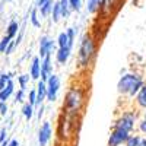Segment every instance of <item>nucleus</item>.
I'll return each instance as SVG.
<instances>
[{
	"label": "nucleus",
	"instance_id": "nucleus-25",
	"mask_svg": "<svg viewBox=\"0 0 146 146\" xmlns=\"http://www.w3.org/2000/svg\"><path fill=\"white\" fill-rule=\"evenodd\" d=\"M31 23H32L35 28H40L41 27V21L38 19V15H36V9H32L31 10Z\"/></svg>",
	"mask_w": 146,
	"mask_h": 146
},
{
	"label": "nucleus",
	"instance_id": "nucleus-40",
	"mask_svg": "<svg viewBox=\"0 0 146 146\" xmlns=\"http://www.w3.org/2000/svg\"><path fill=\"white\" fill-rule=\"evenodd\" d=\"M9 142H10V140H6V142H3L0 146H9Z\"/></svg>",
	"mask_w": 146,
	"mask_h": 146
},
{
	"label": "nucleus",
	"instance_id": "nucleus-8",
	"mask_svg": "<svg viewBox=\"0 0 146 146\" xmlns=\"http://www.w3.org/2000/svg\"><path fill=\"white\" fill-rule=\"evenodd\" d=\"M53 136V129H51V124L50 121H44L40 127V131H38V143L40 146H47V143L50 142Z\"/></svg>",
	"mask_w": 146,
	"mask_h": 146
},
{
	"label": "nucleus",
	"instance_id": "nucleus-23",
	"mask_svg": "<svg viewBox=\"0 0 146 146\" xmlns=\"http://www.w3.org/2000/svg\"><path fill=\"white\" fill-rule=\"evenodd\" d=\"M29 80H31V76H29V75H21V76H18L19 89L25 91V89H27V86H28V83H29Z\"/></svg>",
	"mask_w": 146,
	"mask_h": 146
},
{
	"label": "nucleus",
	"instance_id": "nucleus-22",
	"mask_svg": "<svg viewBox=\"0 0 146 146\" xmlns=\"http://www.w3.org/2000/svg\"><path fill=\"white\" fill-rule=\"evenodd\" d=\"M140 143H142V137L139 135H130L124 146H140Z\"/></svg>",
	"mask_w": 146,
	"mask_h": 146
},
{
	"label": "nucleus",
	"instance_id": "nucleus-42",
	"mask_svg": "<svg viewBox=\"0 0 146 146\" xmlns=\"http://www.w3.org/2000/svg\"><path fill=\"white\" fill-rule=\"evenodd\" d=\"M6 2H10V0H6Z\"/></svg>",
	"mask_w": 146,
	"mask_h": 146
},
{
	"label": "nucleus",
	"instance_id": "nucleus-26",
	"mask_svg": "<svg viewBox=\"0 0 146 146\" xmlns=\"http://www.w3.org/2000/svg\"><path fill=\"white\" fill-rule=\"evenodd\" d=\"M10 41H12V38H9L7 35H5L3 38L0 40V54L6 51V48H7V45L10 44Z\"/></svg>",
	"mask_w": 146,
	"mask_h": 146
},
{
	"label": "nucleus",
	"instance_id": "nucleus-33",
	"mask_svg": "<svg viewBox=\"0 0 146 146\" xmlns=\"http://www.w3.org/2000/svg\"><path fill=\"white\" fill-rule=\"evenodd\" d=\"M6 137H7V130H6V127H3L2 130H0V145L7 140Z\"/></svg>",
	"mask_w": 146,
	"mask_h": 146
},
{
	"label": "nucleus",
	"instance_id": "nucleus-37",
	"mask_svg": "<svg viewBox=\"0 0 146 146\" xmlns=\"http://www.w3.org/2000/svg\"><path fill=\"white\" fill-rule=\"evenodd\" d=\"M9 146H19V142H18L16 139H12V140L9 142Z\"/></svg>",
	"mask_w": 146,
	"mask_h": 146
},
{
	"label": "nucleus",
	"instance_id": "nucleus-7",
	"mask_svg": "<svg viewBox=\"0 0 146 146\" xmlns=\"http://www.w3.org/2000/svg\"><path fill=\"white\" fill-rule=\"evenodd\" d=\"M129 136H130V133H127V131L113 129L111 135H110V137H108L107 146H121V145H126Z\"/></svg>",
	"mask_w": 146,
	"mask_h": 146
},
{
	"label": "nucleus",
	"instance_id": "nucleus-30",
	"mask_svg": "<svg viewBox=\"0 0 146 146\" xmlns=\"http://www.w3.org/2000/svg\"><path fill=\"white\" fill-rule=\"evenodd\" d=\"M15 101H16V102H23V101H25V91L19 89V91L15 94Z\"/></svg>",
	"mask_w": 146,
	"mask_h": 146
},
{
	"label": "nucleus",
	"instance_id": "nucleus-21",
	"mask_svg": "<svg viewBox=\"0 0 146 146\" xmlns=\"http://www.w3.org/2000/svg\"><path fill=\"white\" fill-rule=\"evenodd\" d=\"M51 16H53V22H58L60 18H62V9H60V2H56L53 6V12H51Z\"/></svg>",
	"mask_w": 146,
	"mask_h": 146
},
{
	"label": "nucleus",
	"instance_id": "nucleus-17",
	"mask_svg": "<svg viewBox=\"0 0 146 146\" xmlns=\"http://www.w3.org/2000/svg\"><path fill=\"white\" fill-rule=\"evenodd\" d=\"M104 0H88V12L89 13H95L100 7H102Z\"/></svg>",
	"mask_w": 146,
	"mask_h": 146
},
{
	"label": "nucleus",
	"instance_id": "nucleus-1",
	"mask_svg": "<svg viewBox=\"0 0 146 146\" xmlns=\"http://www.w3.org/2000/svg\"><path fill=\"white\" fill-rule=\"evenodd\" d=\"M143 83H145V80L142 79L139 73L129 72L120 78V80L117 83V91L121 95H127L129 98H133V96L136 98V95L139 94Z\"/></svg>",
	"mask_w": 146,
	"mask_h": 146
},
{
	"label": "nucleus",
	"instance_id": "nucleus-32",
	"mask_svg": "<svg viewBox=\"0 0 146 146\" xmlns=\"http://www.w3.org/2000/svg\"><path fill=\"white\" fill-rule=\"evenodd\" d=\"M7 110H9V107H7V102H0V115H6L7 114Z\"/></svg>",
	"mask_w": 146,
	"mask_h": 146
},
{
	"label": "nucleus",
	"instance_id": "nucleus-29",
	"mask_svg": "<svg viewBox=\"0 0 146 146\" xmlns=\"http://www.w3.org/2000/svg\"><path fill=\"white\" fill-rule=\"evenodd\" d=\"M115 3H117V0H104L102 7H104L105 10H111V9L115 6Z\"/></svg>",
	"mask_w": 146,
	"mask_h": 146
},
{
	"label": "nucleus",
	"instance_id": "nucleus-35",
	"mask_svg": "<svg viewBox=\"0 0 146 146\" xmlns=\"http://www.w3.org/2000/svg\"><path fill=\"white\" fill-rule=\"evenodd\" d=\"M137 129L142 131V133H145V135H146V120H140L139 121V124H137Z\"/></svg>",
	"mask_w": 146,
	"mask_h": 146
},
{
	"label": "nucleus",
	"instance_id": "nucleus-12",
	"mask_svg": "<svg viewBox=\"0 0 146 146\" xmlns=\"http://www.w3.org/2000/svg\"><path fill=\"white\" fill-rule=\"evenodd\" d=\"M13 92H15V83L13 80H10L7 83V86L0 91V102H7V100L13 95Z\"/></svg>",
	"mask_w": 146,
	"mask_h": 146
},
{
	"label": "nucleus",
	"instance_id": "nucleus-19",
	"mask_svg": "<svg viewBox=\"0 0 146 146\" xmlns=\"http://www.w3.org/2000/svg\"><path fill=\"white\" fill-rule=\"evenodd\" d=\"M22 114H23V117L29 121V120L34 117V105H31L29 102L23 104V107H22Z\"/></svg>",
	"mask_w": 146,
	"mask_h": 146
},
{
	"label": "nucleus",
	"instance_id": "nucleus-38",
	"mask_svg": "<svg viewBox=\"0 0 146 146\" xmlns=\"http://www.w3.org/2000/svg\"><path fill=\"white\" fill-rule=\"evenodd\" d=\"M48 2V0H38V3H36V6H38V7H41L44 3H47Z\"/></svg>",
	"mask_w": 146,
	"mask_h": 146
},
{
	"label": "nucleus",
	"instance_id": "nucleus-3",
	"mask_svg": "<svg viewBox=\"0 0 146 146\" xmlns=\"http://www.w3.org/2000/svg\"><path fill=\"white\" fill-rule=\"evenodd\" d=\"M83 104V91L78 86H73L67 91L66 96H64V107L67 115H75L78 114V111L80 110Z\"/></svg>",
	"mask_w": 146,
	"mask_h": 146
},
{
	"label": "nucleus",
	"instance_id": "nucleus-14",
	"mask_svg": "<svg viewBox=\"0 0 146 146\" xmlns=\"http://www.w3.org/2000/svg\"><path fill=\"white\" fill-rule=\"evenodd\" d=\"M136 104L140 110H146V82L143 83L139 94L136 95Z\"/></svg>",
	"mask_w": 146,
	"mask_h": 146
},
{
	"label": "nucleus",
	"instance_id": "nucleus-2",
	"mask_svg": "<svg viewBox=\"0 0 146 146\" xmlns=\"http://www.w3.org/2000/svg\"><path fill=\"white\" fill-rule=\"evenodd\" d=\"M95 51H96L95 40L89 34L83 35V38L80 41V45H79V51H78V64H79V67H82V69L88 67L92 62L94 56H95Z\"/></svg>",
	"mask_w": 146,
	"mask_h": 146
},
{
	"label": "nucleus",
	"instance_id": "nucleus-15",
	"mask_svg": "<svg viewBox=\"0 0 146 146\" xmlns=\"http://www.w3.org/2000/svg\"><path fill=\"white\" fill-rule=\"evenodd\" d=\"M57 44H58V48H70L72 50V47H73L66 32H60L58 38H57Z\"/></svg>",
	"mask_w": 146,
	"mask_h": 146
},
{
	"label": "nucleus",
	"instance_id": "nucleus-28",
	"mask_svg": "<svg viewBox=\"0 0 146 146\" xmlns=\"http://www.w3.org/2000/svg\"><path fill=\"white\" fill-rule=\"evenodd\" d=\"M28 102L31 104V105H36V91L35 89H32V91H29V95H28Z\"/></svg>",
	"mask_w": 146,
	"mask_h": 146
},
{
	"label": "nucleus",
	"instance_id": "nucleus-16",
	"mask_svg": "<svg viewBox=\"0 0 146 146\" xmlns=\"http://www.w3.org/2000/svg\"><path fill=\"white\" fill-rule=\"evenodd\" d=\"M18 31H19V23L16 21H12L6 28V35L9 36V38L15 40V36L18 35Z\"/></svg>",
	"mask_w": 146,
	"mask_h": 146
},
{
	"label": "nucleus",
	"instance_id": "nucleus-6",
	"mask_svg": "<svg viewBox=\"0 0 146 146\" xmlns=\"http://www.w3.org/2000/svg\"><path fill=\"white\" fill-rule=\"evenodd\" d=\"M56 48V41L48 35H44L40 38V58L51 56Z\"/></svg>",
	"mask_w": 146,
	"mask_h": 146
},
{
	"label": "nucleus",
	"instance_id": "nucleus-41",
	"mask_svg": "<svg viewBox=\"0 0 146 146\" xmlns=\"http://www.w3.org/2000/svg\"><path fill=\"white\" fill-rule=\"evenodd\" d=\"M143 120H146V111L143 113Z\"/></svg>",
	"mask_w": 146,
	"mask_h": 146
},
{
	"label": "nucleus",
	"instance_id": "nucleus-36",
	"mask_svg": "<svg viewBox=\"0 0 146 146\" xmlns=\"http://www.w3.org/2000/svg\"><path fill=\"white\" fill-rule=\"evenodd\" d=\"M42 115H44V105H40V110H38V118L41 120Z\"/></svg>",
	"mask_w": 146,
	"mask_h": 146
},
{
	"label": "nucleus",
	"instance_id": "nucleus-27",
	"mask_svg": "<svg viewBox=\"0 0 146 146\" xmlns=\"http://www.w3.org/2000/svg\"><path fill=\"white\" fill-rule=\"evenodd\" d=\"M69 3H70V9L72 10L79 12L80 7H82V0H69Z\"/></svg>",
	"mask_w": 146,
	"mask_h": 146
},
{
	"label": "nucleus",
	"instance_id": "nucleus-4",
	"mask_svg": "<svg viewBox=\"0 0 146 146\" xmlns=\"http://www.w3.org/2000/svg\"><path fill=\"white\" fill-rule=\"evenodd\" d=\"M137 123V115L135 111H124L121 114L113 126V129H117V130H123V131H127L130 133L133 129H135Z\"/></svg>",
	"mask_w": 146,
	"mask_h": 146
},
{
	"label": "nucleus",
	"instance_id": "nucleus-20",
	"mask_svg": "<svg viewBox=\"0 0 146 146\" xmlns=\"http://www.w3.org/2000/svg\"><path fill=\"white\" fill-rule=\"evenodd\" d=\"M58 2H60V9H62V18H67L72 10L69 0H58Z\"/></svg>",
	"mask_w": 146,
	"mask_h": 146
},
{
	"label": "nucleus",
	"instance_id": "nucleus-11",
	"mask_svg": "<svg viewBox=\"0 0 146 146\" xmlns=\"http://www.w3.org/2000/svg\"><path fill=\"white\" fill-rule=\"evenodd\" d=\"M35 91H36V105H42V102L47 100V83L40 79Z\"/></svg>",
	"mask_w": 146,
	"mask_h": 146
},
{
	"label": "nucleus",
	"instance_id": "nucleus-39",
	"mask_svg": "<svg viewBox=\"0 0 146 146\" xmlns=\"http://www.w3.org/2000/svg\"><path fill=\"white\" fill-rule=\"evenodd\" d=\"M140 146H146V137H142V143Z\"/></svg>",
	"mask_w": 146,
	"mask_h": 146
},
{
	"label": "nucleus",
	"instance_id": "nucleus-5",
	"mask_svg": "<svg viewBox=\"0 0 146 146\" xmlns=\"http://www.w3.org/2000/svg\"><path fill=\"white\" fill-rule=\"evenodd\" d=\"M60 86H62L60 78L53 73V75L50 76V79L47 80V101L54 102V101L57 100V95H58Z\"/></svg>",
	"mask_w": 146,
	"mask_h": 146
},
{
	"label": "nucleus",
	"instance_id": "nucleus-18",
	"mask_svg": "<svg viewBox=\"0 0 146 146\" xmlns=\"http://www.w3.org/2000/svg\"><path fill=\"white\" fill-rule=\"evenodd\" d=\"M53 6H54V2L53 0H48L47 3H44L41 7H38L40 9V12H41V15L42 16H48V15H51V12H53Z\"/></svg>",
	"mask_w": 146,
	"mask_h": 146
},
{
	"label": "nucleus",
	"instance_id": "nucleus-13",
	"mask_svg": "<svg viewBox=\"0 0 146 146\" xmlns=\"http://www.w3.org/2000/svg\"><path fill=\"white\" fill-rule=\"evenodd\" d=\"M72 54V50L70 48H58L57 53H56V60L58 64H66L67 60Z\"/></svg>",
	"mask_w": 146,
	"mask_h": 146
},
{
	"label": "nucleus",
	"instance_id": "nucleus-24",
	"mask_svg": "<svg viewBox=\"0 0 146 146\" xmlns=\"http://www.w3.org/2000/svg\"><path fill=\"white\" fill-rule=\"evenodd\" d=\"M10 80H12V75H10V73H2V75H0V91L5 89Z\"/></svg>",
	"mask_w": 146,
	"mask_h": 146
},
{
	"label": "nucleus",
	"instance_id": "nucleus-10",
	"mask_svg": "<svg viewBox=\"0 0 146 146\" xmlns=\"http://www.w3.org/2000/svg\"><path fill=\"white\" fill-rule=\"evenodd\" d=\"M29 76L34 80L41 79V58H40V56H35L32 58L31 66H29Z\"/></svg>",
	"mask_w": 146,
	"mask_h": 146
},
{
	"label": "nucleus",
	"instance_id": "nucleus-34",
	"mask_svg": "<svg viewBox=\"0 0 146 146\" xmlns=\"http://www.w3.org/2000/svg\"><path fill=\"white\" fill-rule=\"evenodd\" d=\"M15 47H18V45H16L15 40H12V41H10V44L7 45V48H6V51H5V54H10L12 51H13V48H15Z\"/></svg>",
	"mask_w": 146,
	"mask_h": 146
},
{
	"label": "nucleus",
	"instance_id": "nucleus-9",
	"mask_svg": "<svg viewBox=\"0 0 146 146\" xmlns=\"http://www.w3.org/2000/svg\"><path fill=\"white\" fill-rule=\"evenodd\" d=\"M51 75H53V63H51V56H48L41 60V80L47 83Z\"/></svg>",
	"mask_w": 146,
	"mask_h": 146
},
{
	"label": "nucleus",
	"instance_id": "nucleus-31",
	"mask_svg": "<svg viewBox=\"0 0 146 146\" xmlns=\"http://www.w3.org/2000/svg\"><path fill=\"white\" fill-rule=\"evenodd\" d=\"M66 34H67V36H69L70 42H72V44H75V34H76L75 28H69V29L66 31Z\"/></svg>",
	"mask_w": 146,
	"mask_h": 146
}]
</instances>
